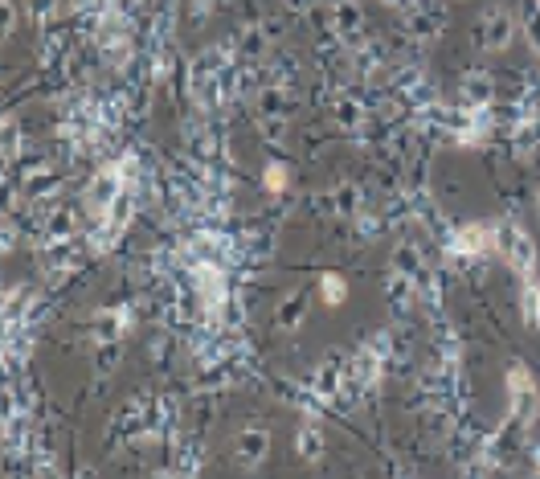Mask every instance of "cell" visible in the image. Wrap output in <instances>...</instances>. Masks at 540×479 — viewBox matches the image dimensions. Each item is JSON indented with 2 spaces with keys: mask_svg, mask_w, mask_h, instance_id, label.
Returning <instances> with one entry per match:
<instances>
[{
  "mask_svg": "<svg viewBox=\"0 0 540 479\" xmlns=\"http://www.w3.org/2000/svg\"><path fill=\"white\" fill-rule=\"evenodd\" d=\"M504 381H508V418H512L520 430H528V426L536 422V414H540V385H536V377L528 373V365H520V361L508 365Z\"/></svg>",
  "mask_w": 540,
  "mask_h": 479,
  "instance_id": "cell-1",
  "label": "cell"
},
{
  "mask_svg": "<svg viewBox=\"0 0 540 479\" xmlns=\"http://www.w3.org/2000/svg\"><path fill=\"white\" fill-rule=\"evenodd\" d=\"M516 33H520V17L512 9H504V5H491L475 21V46L483 54H508Z\"/></svg>",
  "mask_w": 540,
  "mask_h": 479,
  "instance_id": "cell-2",
  "label": "cell"
},
{
  "mask_svg": "<svg viewBox=\"0 0 540 479\" xmlns=\"http://www.w3.org/2000/svg\"><path fill=\"white\" fill-rule=\"evenodd\" d=\"M495 254L516 271V279H532L536 275V242L528 238L524 226L516 222H495Z\"/></svg>",
  "mask_w": 540,
  "mask_h": 479,
  "instance_id": "cell-3",
  "label": "cell"
},
{
  "mask_svg": "<svg viewBox=\"0 0 540 479\" xmlns=\"http://www.w3.org/2000/svg\"><path fill=\"white\" fill-rule=\"evenodd\" d=\"M450 254L463 258V263H475V258H491L495 254V222H467L459 230H450Z\"/></svg>",
  "mask_w": 540,
  "mask_h": 479,
  "instance_id": "cell-4",
  "label": "cell"
},
{
  "mask_svg": "<svg viewBox=\"0 0 540 479\" xmlns=\"http://www.w3.org/2000/svg\"><path fill=\"white\" fill-rule=\"evenodd\" d=\"M332 33H336V41L352 54V50H360L369 41V33H365V9L356 5V0H340V5L332 9Z\"/></svg>",
  "mask_w": 540,
  "mask_h": 479,
  "instance_id": "cell-5",
  "label": "cell"
},
{
  "mask_svg": "<svg viewBox=\"0 0 540 479\" xmlns=\"http://www.w3.org/2000/svg\"><path fill=\"white\" fill-rule=\"evenodd\" d=\"M119 193H123V177H119L115 160H107V164L95 172V177H90V185H86V209H90V217L107 213Z\"/></svg>",
  "mask_w": 540,
  "mask_h": 479,
  "instance_id": "cell-6",
  "label": "cell"
},
{
  "mask_svg": "<svg viewBox=\"0 0 540 479\" xmlns=\"http://www.w3.org/2000/svg\"><path fill=\"white\" fill-rule=\"evenodd\" d=\"M234 455H238V463L250 471V467H258L266 455H270V430L266 426H242L238 434H234Z\"/></svg>",
  "mask_w": 540,
  "mask_h": 479,
  "instance_id": "cell-7",
  "label": "cell"
},
{
  "mask_svg": "<svg viewBox=\"0 0 540 479\" xmlns=\"http://www.w3.org/2000/svg\"><path fill=\"white\" fill-rule=\"evenodd\" d=\"M131 328V308H107L90 320V344H107V340H123Z\"/></svg>",
  "mask_w": 540,
  "mask_h": 479,
  "instance_id": "cell-8",
  "label": "cell"
},
{
  "mask_svg": "<svg viewBox=\"0 0 540 479\" xmlns=\"http://www.w3.org/2000/svg\"><path fill=\"white\" fill-rule=\"evenodd\" d=\"M344 357H328L320 369L311 373V394L320 398V402H332V398H340V385H344Z\"/></svg>",
  "mask_w": 540,
  "mask_h": 479,
  "instance_id": "cell-9",
  "label": "cell"
},
{
  "mask_svg": "<svg viewBox=\"0 0 540 479\" xmlns=\"http://www.w3.org/2000/svg\"><path fill=\"white\" fill-rule=\"evenodd\" d=\"M385 303H389V312H393V316H405V312H410L414 303H418V287H414V279L389 267V279H385Z\"/></svg>",
  "mask_w": 540,
  "mask_h": 479,
  "instance_id": "cell-10",
  "label": "cell"
},
{
  "mask_svg": "<svg viewBox=\"0 0 540 479\" xmlns=\"http://www.w3.org/2000/svg\"><path fill=\"white\" fill-rule=\"evenodd\" d=\"M459 91H463V107H495V78L483 74V70H467L463 82H459Z\"/></svg>",
  "mask_w": 540,
  "mask_h": 479,
  "instance_id": "cell-11",
  "label": "cell"
},
{
  "mask_svg": "<svg viewBox=\"0 0 540 479\" xmlns=\"http://www.w3.org/2000/svg\"><path fill=\"white\" fill-rule=\"evenodd\" d=\"M295 451L303 463H320L324 459V426L315 418H303L299 434H295Z\"/></svg>",
  "mask_w": 540,
  "mask_h": 479,
  "instance_id": "cell-12",
  "label": "cell"
},
{
  "mask_svg": "<svg viewBox=\"0 0 540 479\" xmlns=\"http://www.w3.org/2000/svg\"><path fill=\"white\" fill-rule=\"evenodd\" d=\"M254 111L262 119H287L291 115V99H287V86L275 82V86H262L258 99H254Z\"/></svg>",
  "mask_w": 540,
  "mask_h": 479,
  "instance_id": "cell-13",
  "label": "cell"
},
{
  "mask_svg": "<svg viewBox=\"0 0 540 479\" xmlns=\"http://www.w3.org/2000/svg\"><path fill=\"white\" fill-rule=\"evenodd\" d=\"M393 271L410 275V279H414V287H422L426 279H434V271L426 267V258H422L414 246H397V254H393Z\"/></svg>",
  "mask_w": 540,
  "mask_h": 479,
  "instance_id": "cell-14",
  "label": "cell"
},
{
  "mask_svg": "<svg viewBox=\"0 0 540 479\" xmlns=\"http://www.w3.org/2000/svg\"><path fill=\"white\" fill-rule=\"evenodd\" d=\"M332 111H336V123L348 127V132H365V127H369V107L360 99H352V95H340Z\"/></svg>",
  "mask_w": 540,
  "mask_h": 479,
  "instance_id": "cell-15",
  "label": "cell"
},
{
  "mask_svg": "<svg viewBox=\"0 0 540 479\" xmlns=\"http://www.w3.org/2000/svg\"><path fill=\"white\" fill-rule=\"evenodd\" d=\"M275 320H279L283 332H295V328L307 320V291H291V295L279 303V316H275Z\"/></svg>",
  "mask_w": 540,
  "mask_h": 479,
  "instance_id": "cell-16",
  "label": "cell"
},
{
  "mask_svg": "<svg viewBox=\"0 0 540 479\" xmlns=\"http://www.w3.org/2000/svg\"><path fill=\"white\" fill-rule=\"evenodd\" d=\"M520 320L528 328H540V279H520Z\"/></svg>",
  "mask_w": 540,
  "mask_h": 479,
  "instance_id": "cell-17",
  "label": "cell"
},
{
  "mask_svg": "<svg viewBox=\"0 0 540 479\" xmlns=\"http://www.w3.org/2000/svg\"><path fill=\"white\" fill-rule=\"evenodd\" d=\"M332 209H336V217H360V209H365V193H360V185L332 189Z\"/></svg>",
  "mask_w": 540,
  "mask_h": 479,
  "instance_id": "cell-18",
  "label": "cell"
},
{
  "mask_svg": "<svg viewBox=\"0 0 540 479\" xmlns=\"http://www.w3.org/2000/svg\"><path fill=\"white\" fill-rule=\"evenodd\" d=\"M520 33H524V41L532 46V54L540 58V0H524V9H520Z\"/></svg>",
  "mask_w": 540,
  "mask_h": 479,
  "instance_id": "cell-19",
  "label": "cell"
},
{
  "mask_svg": "<svg viewBox=\"0 0 540 479\" xmlns=\"http://www.w3.org/2000/svg\"><path fill=\"white\" fill-rule=\"evenodd\" d=\"M344 299H348V279L340 271H324L320 275V303H328V308H340Z\"/></svg>",
  "mask_w": 540,
  "mask_h": 479,
  "instance_id": "cell-20",
  "label": "cell"
},
{
  "mask_svg": "<svg viewBox=\"0 0 540 479\" xmlns=\"http://www.w3.org/2000/svg\"><path fill=\"white\" fill-rule=\"evenodd\" d=\"M287 185H291V168L283 160H270L262 168V189L266 193H287Z\"/></svg>",
  "mask_w": 540,
  "mask_h": 479,
  "instance_id": "cell-21",
  "label": "cell"
},
{
  "mask_svg": "<svg viewBox=\"0 0 540 479\" xmlns=\"http://www.w3.org/2000/svg\"><path fill=\"white\" fill-rule=\"evenodd\" d=\"M25 17L33 21V25H54L58 21V0H25Z\"/></svg>",
  "mask_w": 540,
  "mask_h": 479,
  "instance_id": "cell-22",
  "label": "cell"
},
{
  "mask_svg": "<svg viewBox=\"0 0 540 479\" xmlns=\"http://www.w3.org/2000/svg\"><path fill=\"white\" fill-rule=\"evenodd\" d=\"M21 160V123H17V115H9L5 119V164L13 168Z\"/></svg>",
  "mask_w": 540,
  "mask_h": 479,
  "instance_id": "cell-23",
  "label": "cell"
},
{
  "mask_svg": "<svg viewBox=\"0 0 540 479\" xmlns=\"http://www.w3.org/2000/svg\"><path fill=\"white\" fill-rule=\"evenodd\" d=\"M115 365H119V340L95 344V369H99V373H111Z\"/></svg>",
  "mask_w": 540,
  "mask_h": 479,
  "instance_id": "cell-24",
  "label": "cell"
},
{
  "mask_svg": "<svg viewBox=\"0 0 540 479\" xmlns=\"http://www.w3.org/2000/svg\"><path fill=\"white\" fill-rule=\"evenodd\" d=\"M258 136H262L266 144H283V140H287V119H262V115H258Z\"/></svg>",
  "mask_w": 540,
  "mask_h": 479,
  "instance_id": "cell-25",
  "label": "cell"
},
{
  "mask_svg": "<svg viewBox=\"0 0 540 479\" xmlns=\"http://www.w3.org/2000/svg\"><path fill=\"white\" fill-rule=\"evenodd\" d=\"M0 9H5V25H0V33L13 37L17 25H21V13H17V0H0Z\"/></svg>",
  "mask_w": 540,
  "mask_h": 479,
  "instance_id": "cell-26",
  "label": "cell"
},
{
  "mask_svg": "<svg viewBox=\"0 0 540 479\" xmlns=\"http://www.w3.org/2000/svg\"><path fill=\"white\" fill-rule=\"evenodd\" d=\"M315 5H320V0H283V9H287L291 17H307Z\"/></svg>",
  "mask_w": 540,
  "mask_h": 479,
  "instance_id": "cell-27",
  "label": "cell"
},
{
  "mask_svg": "<svg viewBox=\"0 0 540 479\" xmlns=\"http://www.w3.org/2000/svg\"><path fill=\"white\" fill-rule=\"evenodd\" d=\"M70 5H74L78 13H86V9H95V5H103V0H70Z\"/></svg>",
  "mask_w": 540,
  "mask_h": 479,
  "instance_id": "cell-28",
  "label": "cell"
},
{
  "mask_svg": "<svg viewBox=\"0 0 540 479\" xmlns=\"http://www.w3.org/2000/svg\"><path fill=\"white\" fill-rule=\"evenodd\" d=\"M532 459H536V471H540V443L532 447Z\"/></svg>",
  "mask_w": 540,
  "mask_h": 479,
  "instance_id": "cell-29",
  "label": "cell"
},
{
  "mask_svg": "<svg viewBox=\"0 0 540 479\" xmlns=\"http://www.w3.org/2000/svg\"><path fill=\"white\" fill-rule=\"evenodd\" d=\"M320 5H332V9H336V5H340V0H320Z\"/></svg>",
  "mask_w": 540,
  "mask_h": 479,
  "instance_id": "cell-30",
  "label": "cell"
},
{
  "mask_svg": "<svg viewBox=\"0 0 540 479\" xmlns=\"http://www.w3.org/2000/svg\"><path fill=\"white\" fill-rule=\"evenodd\" d=\"M536 213H540V189H536Z\"/></svg>",
  "mask_w": 540,
  "mask_h": 479,
  "instance_id": "cell-31",
  "label": "cell"
}]
</instances>
